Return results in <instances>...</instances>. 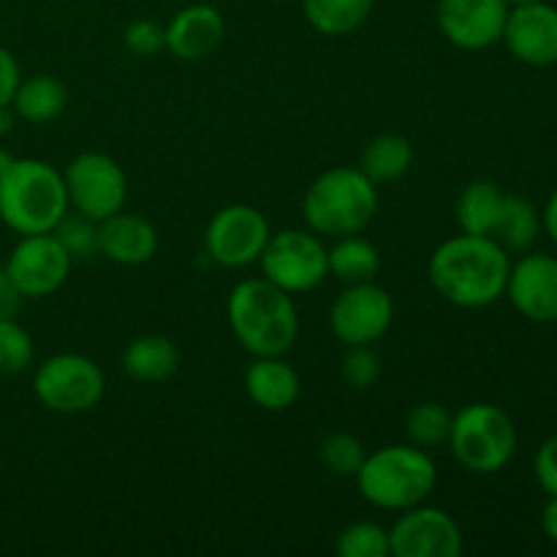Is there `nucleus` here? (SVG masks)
<instances>
[{
  "instance_id": "obj_1",
  "label": "nucleus",
  "mask_w": 557,
  "mask_h": 557,
  "mask_svg": "<svg viewBox=\"0 0 557 557\" xmlns=\"http://www.w3.org/2000/svg\"><path fill=\"white\" fill-rule=\"evenodd\" d=\"M509 250L482 234H455L433 250L428 264L430 283L449 305L462 310L490 308L506 294Z\"/></svg>"
},
{
  "instance_id": "obj_2",
  "label": "nucleus",
  "mask_w": 557,
  "mask_h": 557,
  "mask_svg": "<svg viewBox=\"0 0 557 557\" xmlns=\"http://www.w3.org/2000/svg\"><path fill=\"white\" fill-rule=\"evenodd\" d=\"M226 315L239 346L253 357H283L299 337L294 297L264 275L248 277L232 288Z\"/></svg>"
},
{
  "instance_id": "obj_3",
  "label": "nucleus",
  "mask_w": 557,
  "mask_h": 557,
  "mask_svg": "<svg viewBox=\"0 0 557 557\" xmlns=\"http://www.w3.org/2000/svg\"><path fill=\"white\" fill-rule=\"evenodd\" d=\"M69 210L63 172L52 163L14 158L0 174V221L20 237L54 232Z\"/></svg>"
},
{
  "instance_id": "obj_4",
  "label": "nucleus",
  "mask_w": 557,
  "mask_h": 557,
  "mask_svg": "<svg viewBox=\"0 0 557 557\" xmlns=\"http://www.w3.org/2000/svg\"><path fill=\"white\" fill-rule=\"evenodd\" d=\"M379 210V185L359 166H332L310 183L302 215L319 237H348L364 232Z\"/></svg>"
},
{
  "instance_id": "obj_5",
  "label": "nucleus",
  "mask_w": 557,
  "mask_h": 557,
  "mask_svg": "<svg viewBox=\"0 0 557 557\" xmlns=\"http://www.w3.org/2000/svg\"><path fill=\"white\" fill-rule=\"evenodd\" d=\"M354 479H357L359 495L370 506L406 511L430 498L438 482V468L422 446L392 444L364 455Z\"/></svg>"
},
{
  "instance_id": "obj_6",
  "label": "nucleus",
  "mask_w": 557,
  "mask_h": 557,
  "mask_svg": "<svg viewBox=\"0 0 557 557\" xmlns=\"http://www.w3.org/2000/svg\"><path fill=\"white\" fill-rule=\"evenodd\" d=\"M446 444L466 471L487 476L504 471L511 462L517 449V428L500 406L473 403L451 413Z\"/></svg>"
},
{
  "instance_id": "obj_7",
  "label": "nucleus",
  "mask_w": 557,
  "mask_h": 557,
  "mask_svg": "<svg viewBox=\"0 0 557 557\" xmlns=\"http://www.w3.org/2000/svg\"><path fill=\"white\" fill-rule=\"evenodd\" d=\"M38 403L54 413H85L101 403L107 392L103 370L85 354H54L38 364L33 375Z\"/></svg>"
},
{
  "instance_id": "obj_8",
  "label": "nucleus",
  "mask_w": 557,
  "mask_h": 557,
  "mask_svg": "<svg viewBox=\"0 0 557 557\" xmlns=\"http://www.w3.org/2000/svg\"><path fill=\"white\" fill-rule=\"evenodd\" d=\"M261 275L277 288L294 294H305L319 288L330 275L326 248L315 232L283 228L270 234L264 253L259 259Z\"/></svg>"
},
{
  "instance_id": "obj_9",
  "label": "nucleus",
  "mask_w": 557,
  "mask_h": 557,
  "mask_svg": "<svg viewBox=\"0 0 557 557\" xmlns=\"http://www.w3.org/2000/svg\"><path fill=\"white\" fill-rule=\"evenodd\" d=\"M69 207L90 221H107L114 212L125 210L128 180L123 166L103 152H79L71 158L63 172Z\"/></svg>"
},
{
  "instance_id": "obj_10",
  "label": "nucleus",
  "mask_w": 557,
  "mask_h": 557,
  "mask_svg": "<svg viewBox=\"0 0 557 557\" xmlns=\"http://www.w3.org/2000/svg\"><path fill=\"white\" fill-rule=\"evenodd\" d=\"M270 221L250 205H228L212 215L205 232V253L228 270L259 264L270 243Z\"/></svg>"
},
{
  "instance_id": "obj_11",
  "label": "nucleus",
  "mask_w": 557,
  "mask_h": 557,
  "mask_svg": "<svg viewBox=\"0 0 557 557\" xmlns=\"http://www.w3.org/2000/svg\"><path fill=\"white\" fill-rule=\"evenodd\" d=\"M395 302L379 283L346 286L330 308V330L343 346H373L392 330Z\"/></svg>"
},
{
  "instance_id": "obj_12",
  "label": "nucleus",
  "mask_w": 557,
  "mask_h": 557,
  "mask_svg": "<svg viewBox=\"0 0 557 557\" xmlns=\"http://www.w3.org/2000/svg\"><path fill=\"white\" fill-rule=\"evenodd\" d=\"M71 267L74 261L54 232L25 234L5 261V275L25 299H44L69 281Z\"/></svg>"
},
{
  "instance_id": "obj_13",
  "label": "nucleus",
  "mask_w": 557,
  "mask_h": 557,
  "mask_svg": "<svg viewBox=\"0 0 557 557\" xmlns=\"http://www.w3.org/2000/svg\"><path fill=\"white\" fill-rule=\"evenodd\" d=\"M389 549L395 557H457L462 531L449 511L419 504L400 511L389 528Z\"/></svg>"
},
{
  "instance_id": "obj_14",
  "label": "nucleus",
  "mask_w": 557,
  "mask_h": 557,
  "mask_svg": "<svg viewBox=\"0 0 557 557\" xmlns=\"http://www.w3.org/2000/svg\"><path fill=\"white\" fill-rule=\"evenodd\" d=\"M438 27L457 49L482 52L504 38L506 0H438Z\"/></svg>"
},
{
  "instance_id": "obj_15",
  "label": "nucleus",
  "mask_w": 557,
  "mask_h": 557,
  "mask_svg": "<svg viewBox=\"0 0 557 557\" xmlns=\"http://www.w3.org/2000/svg\"><path fill=\"white\" fill-rule=\"evenodd\" d=\"M506 297L517 313L536 324L557 321V259L547 253H528L511 264Z\"/></svg>"
},
{
  "instance_id": "obj_16",
  "label": "nucleus",
  "mask_w": 557,
  "mask_h": 557,
  "mask_svg": "<svg viewBox=\"0 0 557 557\" xmlns=\"http://www.w3.org/2000/svg\"><path fill=\"white\" fill-rule=\"evenodd\" d=\"M509 52L515 54L520 63L544 65L557 63V9L555 5L544 3H525L515 5L506 16L504 38Z\"/></svg>"
},
{
  "instance_id": "obj_17",
  "label": "nucleus",
  "mask_w": 557,
  "mask_h": 557,
  "mask_svg": "<svg viewBox=\"0 0 557 557\" xmlns=\"http://www.w3.org/2000/svg\"><path fill=\"white\" fill-rule=\"evenodd\" d=\"M163 33H166L169 52L185 63H194L221 47L223 36H226V22L215 5L194 3L180 9L163 27Z\"/></svg>"
},
{
  "instance_id": "obj_18",
  "label": "nucleus",
  "mask_w": 557,
  "mask_h": 557,
  "mask_svg": "<svg viewBox=\"0 0 557 557\" xmlns=\"http://www.w3.org/2000/svg\"><path fill=\"white\" fill-rule=\"evenodd\" d=\"M98 239H101V256L123 267L147 264L158 253L156 226L147 218L125 210L98 223Z\"/></svg>"
},
{
  "instance_id": "obj_19",
  "label": "nucleus",
  "mask_w": 557,
  "mask_h": 557,
  "mask_svg": "<svg viewBox=\"0 0 557 557\" xmlns=\"http://www.w3.org/2000/svg\"><path fill=\"white\" fill-rule=\"evenodd\" d=\"M245 392L261 411H286L297 403L302 384L299 373L283 357H253L245 370Z\"/></svg>"
},
{
  "instance_id": "obj_20",
  "label": "nucleus",
  "mask_w": 557,
  "mask_h": 557,
  "mask_svg": "<svg viewBox=\"0 0 557 557\" xmlns=\"http://www.w3.org/2000/svg\"><path fill=\"white\" fill-rule=\"evenodd\" d=\"M120 364L139 384H161L177 373L180 351L166 335H141L125 346Z\"/></svg>"
},
{
  "instance_id": "obj_21",
  "label": "nucleus",
  "mask_w": 557,
  "mask_h": 557,
  "mask_svg": "<svg viewBox=\"0 0 557 557\" xmlns=\"http://www.w3.org/2000/svg\"><path fill=\"white\" fill-rule=\"evenodd\" d=\"M65 103H69V90L58 76L33 74L27 79H20L11 107H14L16 117H22L25 123L47 125L65 112Z\"/></svg>"
},
{
  "instance_id": "obj_22",
  "label": "nucleus",
  "mask_w": 557,
  "mask_h": 557,
  "mask_svg": "<svg viewBox=\"0 0 557 557\" xmlns=\"http://www.w3.org/2000/svg\"><path fill=\"white\" fill-rule=\"evenodd\" d=\"M326 261H330V275L341 281L343 286L370 283L381 272L379 248L359 234L337 237V243L326 250Z\"/></svg>"
},
{
  "instance_id": "obj_23",
  "label": "nucleus",
  "mask_w": 557,
  "mask_h": 557,
  "mask_svg": "<svg viewBox=\"0 0 557 557\" xmlns=\"http://www.w3.org/2000/svg\"><path fill=\"white\" fill-rule=\"evenodd\" d=\"M413 163V147L400 134H381L368 141V147L359 156L357 166L373 180L375 185H386L408 174Z\"/></svg>"
},
{
  "instance_id": "obj_24",
  "label": "nucleus",
  "mask_w": 557,
  "mask_h": 557,
  "mask_svg": "<svg viewBox=\"0 0 557 557\" xmlns=\"http://www.w3.org/2000/svg\"><path fill=\"white\" fill-rule=\"evenodd\" d=\"M539 232H542V215L536 207L525 196L504 194L493 239H498L509 253H522L536 243Z\"/></svg>"
},
{
  "instance_id": "obj_25",
  "label": "nucleus",
  "mask_w": 557,
  "mask_h": 557,
  "mask_svg": "<svg viewBox=\"0 0 557 557\" xmlns=\"http://www.w3.org/2000/svg\"><path fill=\"white\" fill-rule=\"evenodd\" d=\"M375 0H302L305 20L315 33L330 38L348 36L368 22Z\"/></svg>"
},
{
  "instance_id": "obj_26",
  "label": "nucleus",
  "mask_w": 557,
  "mask_h": 557,
  "mask_svg": "<svg viewBox=\"0 0 557 557\" xmlns=\"http://www.w3.org/2000/svg\"><path fill=\"white\" fill-rule=\"evenodd\" d=\"M500 205H504V190L490 180H476L457 196V223L466 234L493 237Z\"/></svg>"
},
{
  "instance_id": "obj_27",
  "label": "nucleus",
  "mask_w": 557,
  "mask_h": 557,
  "mask_svg": "<svg viewBox=\"0 0 557 557\" xmlns=\"http://www.w3.org/2000/svg\"><path fill=\"white\" fill-rule=\"evenodd\" d=\"M451 430V411L444 403H417L411 411L406 413V435L413 446L422 449H435V446L446 444Z\"/></svg>"
},
{
  "instance_id": "obj_28",
  "label": "nucleus",
  "mask_w": 557,
  "mask_h": 557,
  "mask_svg": "<svg viewBox=\"0 0 557 557\" xmlns=\"http://www.w3.org/2000/svg\"><path fill=\"white\" fill-rule=\"evenodd\" d=\"M335 553L341 557H389V531L379 522H354L346 531H341Z\"/></svg>"
},
{
  "instance_id": "obj_29",
  "label": "nucleus",
  "mask_w": 557,
  "mask_h": 557,
  "mask_svg": "<svg viewBox=\"0 0 557 557\" xmlns=\"http://www.w3.org/2000/svg\"><path fill=\"white\" fill-rule=\"evenodd\" d=\"M54 237L60 239L65 250H69L71 261H90L101 253V239H98V221H90L85 215H69L65 212L63 221L54 228Z\"/></svg>"
},
{
  "instance_id": "obj_30",
  "label": "nucleus",
  "mask_w": 557,
  "mask_h": 557,
  "mask_svg": "<svg viewBox=\"0 0 557 557\" xmlns=\"http://www.w3.org/2000/svg\"><path fill=\"white\" fill-rule=\"evenodd\" d=\"M33 354L30 332L14 319H0V373H22L30 368Z\"/></svg>"
},
{
  "instance_id": "obj_31",
  "label": "nucleus",
  "mask_w": 557,
  "mask_h": 557,
  "mask_svg": "<svg viewBox=\"0 0 557 557\" xmlns=\"http://www.w3.org/2000/svg\"><path fill=\"white\" fill-rule=\"evenodd\" d=\"M364 455L362 441L351 433H332L321 441V460L335 476H357Z\"/></svg>"
},
{
  "instance_id": "obj_32",
  "label": "nucleus",
  "mask_w": 557,
  "mask_h": 557,
  "mask_svg": "<svg viewBox=\"0 0 557 557\" xmlns=\"http://www.w3.org/2000/svg\"><path fill=\"white\" fill-rule=\"evenodd\" d=\"M346 357L341 362V375L351 389L364 392L379 384L381 379V359L373 346H346Z\"/></svg>"
},
{
  "instance_id": "obj_33",
  "label": "nucleus",
  "mask_w": 557,
  "mask_h": 557,
  "mask_svg": "<svg viewBox=\"0 0 557 557\" xmlns=\"http://www.w3.org/2000/svg\"><path fill=\"white\" fill-rule=\"evenodd\" d=\"M123 41L139 58H150L166 47V33L156 20H134L123 30Z\"/></svg>"
},
{
  "instance_id": "obj_34",
  "label": "nucleus",
  "mask_w": 557,
  "mask_h": 557,
  "mask_svg": "<svg viewBox=\"0 0 557 557\" xmlns=\"http://www.w3.org/2000/svg\"><path fill=\"white\" fill-rule=\"evenodd\" d=\"M533 471H536L539 484L549 498H557V435L555 438L544 441L542 449L536 451L533 460Z\"/></svg>"
},
{
  "instance_id": "obj_35",
  "label": "nucleus",
  "mask_w": 557,
  "mask_h": 557,
  "mask_svg": "<svg viewBox=\"0 0 557 557\" xmlns=\"http://www.w3.org/2000/svg\"><path fill=\"white\" fill-rule=\"evenodd\" d=\"M20 79H22L20 63H16V58L9 52V49L0 47V107L14 101V92H16V85H20Z\"/></svg>"
},
{
  "instance_id": "obj_36",
  "label": "nucleus",
  "mask_w": 557,
  "mask_h": 557,
  "mask_svg": "<svg viewBox=\"0 0 557 557\" xmlns=\"http://www.w3.org/2000/svg\"><path fill=\"white\" fill-rule=\"evenodd\" d=\"M22 299L25 297L16 292V286L11 283V277L5 275V270H0V319H14Z\"/></svg>"
},
{
  "instance_id": "obj_37",
  "label": "nucleus",
  "mask_w": 557,
  "mask_h": 557,
  "mask_svg": "<svg viewBox=\"0 0 557 557\" xmlns=\"http://www.w3.org/2000/svg\"><path fill=\"white\" fill-rule=\"evenodd\" d=\"M542 531L549 542L557 544V498H549V504L542 511Z\"/></svg>"
},
{
  "instance_id": "obj_38",
  "label": "nucleus",
  "mask_w": 557,
  "mask_h": 557,
  "mask_svg": "<svg viewBox=\"0 0 557 557\" xmlns=\"http://www.w3.org/2000/svg\"><path fill=\"white\" fill-rule=\"evenodd\" d=\"M542 226L547 228V232H549V237H553V243H557V190H555L553 196H549L547 207H544Z\"/></svg>"
},
{
  "instance_id": "obj_39",
  "label": "nucleus",
  "mask_w": 557,
  "mask_h": 557,
  "mask_svg": "<svg viewBox=\"0 0 557 557\" xmlns=\"http://www.w3.org/2000/svg\"><path fill=\"white\" fill-rule=\"evenodd\" d=\"M14 120H16L14 107H11V103H3V107H0V136L14 131Z\"/></svg>"
},
{
  "instance_id": "obj_40",
  "label": "nucleus",
  "mask_w": 557,
  "mask_h": 557,
  "mask_svg": "<svg viewBox=\"0 0 557 557\" xmlns=\"http://www.w3.org/2000/svg\"><path fill=\"white\" fill-rule=\"evenodd\" d=\"M11 163H14V156H11V152H5V150H0V174H3L5 169L11 166Z\"/></svg>"
},
{
  "instance_id": "obj_41",
  "label": "nucleus",
  "mask_w": 557,
  "mask_h": 557,
  "mask_svg": "<svg viewBox=\"0 0 557 557\" xmlns=\"http://www.w3.org/2000/svg\"><path fill=\"white\" fill-rule=\"evenodd\" d=\"M509 5H525V3H539V0H506Z\"/></svg>"
}]
</instances>
